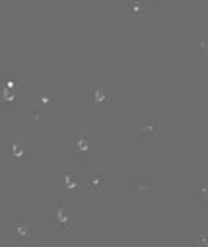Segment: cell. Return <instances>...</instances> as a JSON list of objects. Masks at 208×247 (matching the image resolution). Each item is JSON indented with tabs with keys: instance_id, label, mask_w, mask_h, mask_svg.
<instances>
[{
	"instance_id": "cell-1",
	"label": "cell",
	"mask_w": 208,
	"mask_h": 247,
	"mask_svg": "<svg viewBox=\"0 0 208 247\" xmlns=\"http://www.w3.org/2000/svg\"><path fill=\"white\" fill-rule=\"evenodd\" d=\"M198 245H200V247H206V239H204V235H200V237H198Z\"/></svg>"
}]
</instances>
